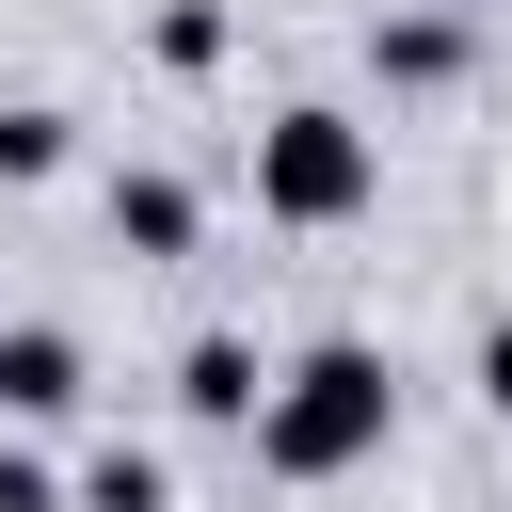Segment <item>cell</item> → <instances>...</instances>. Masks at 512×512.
<instances>
[{
  "label": "cell",
  "instance_id": "6da1fadb",
  "mask_svg": "<svg viewBox=\"0 0 512 512\" xmlns=\"http://www.w3.org/2000/svg\"><path fill=\"white\" fill-rule=\"evenodd\" d=\"M384 448V368L368 352H304L288 384H272V464L288 480H336V464H368Z\"/></svg>",
  "mask_w": 512,
  "mask_h": 512
},
{
  "label": "cell",
  "instance_id": "7a4b0ae2",
  "mask_svg": "<svg viewBox=\"0 0 512 512\" xmlns=\"http://www.w3.org/2000/svg\"><path fill=\"white\" fill-rule=\"evenodd\" d=\"M256 192H272L288 224H352V208H368V128H336V112H272V128H256Z\"/></svg>",
  "mask_w": 512,
  "mask_h": 512
},
{
  "label": "cell",
  "instance_id": "3957f363",
  "mask_svg": "<svg viewBox=\"0 0 512 512\" xmlns=\"http://www.w3.org/2000/svg\"><path fill=\"white\" fill-rule=\"evenodd\" d=\"M0 400H16V416H64V400H80V352H64V336H0Z\"/></svg>",
  "mask_w": 512,
  "mask_h": 512
},
{
  "label": "cell",
  "instance_id": "277c9868",
  "mask_svg": "<svg viewBox=\"0 0 512 512\" xmlns=\"http://www.w3.org/2000/svg\"><path fill=\"white\" fill-rule=\"evenodd\" d=\"M112 240L176 256V240H192V192H176V176H112Z\"/></svg>",
  "mask_w": 512,
  "mask_h": 512
},
{
  "label": "cell",
  "instance_id": "5b68a950",
  "mask_svg": "<svg viewBox=\"0 0 512 512\" xmlns=\"http://www.w3.org/2000/svg\"><path fill=\"white\" fill-rule=\"evenodd\" d=\"M176 400H192V416H256V352H240V336H208V352L176 368Z\"/></svg>",
  "mask_w": 512,
  "mask_h": 512
},
{
  "label": "cell",
  "instance_id": "8992f818",
  "mask_svg": "<svg viewBox=\"0 0 512 512\" xmlns=\"http://www.w3.org/2000/svg\"><path fill=\"white\" fill-rule=\"evenodd\" d=\"M80 512H160V464H128V448H112V464L80 480Z\"/></svg>",
  "mask_w": 512,
  "mask_h": 512
},
{
  "label": "cell",
  "instance_id": "52a82bcc",
  "mask_svg": "<svg viewBox=\"0 0 512 512\" xmlns=\"http://www.w3.org/2000/svg\"><path fill=\"white\" fill-rule=\"evenodd\" d=\"M48 160H64V128L48 112H0V176H48Z\"/></svg>",
  "mask_w": 512,
  "mask_h": 512
},
{
  "label": "cell",
  "instance_id": "ba28073f",
  "mask_svg": "<svg viewBox=\"0 0 512 512\" xmlns=\"http://www.w3.org/2000/svg\"><path fill=\"white\" fill-rule=\"evenodd\" d=\"M0 512H64V496H48V464H0Z\"/></svg>",
  "mask_w": 512,
  "mask_h": 512
},
{
  "label": "cell",
  "instance_id": "9c48e42d",
  "mask_svg": "<svg viewBox=\"0 0 512 512\" xmlns=\"http://www.w3.org/2000/svg\"><path fill=\"white\" fill-rule=\"evenodd\" d=\"M480 384H496V400H512V320H496V336H480Z\"/></svg>",
  "mask_w": 512,
  "mask_h": 512
}]
</instances>
